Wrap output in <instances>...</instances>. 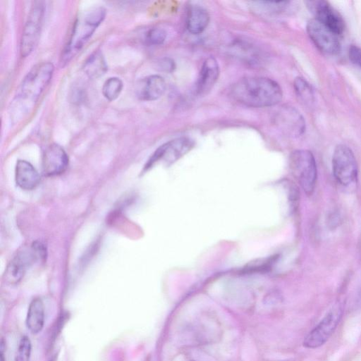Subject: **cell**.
I'll return each mask as SVG.
<instances>
[{"instance_id": "obj_1", "label": "cell", "mask_w": 361, "mask_h": 361, "mask_svg": "<svg viewBox=\"0 0 361 361\" xmlns=\"http://www.w3.org/2000/svg\"><path fill=\"white\" fill-rule=\"evenodd\" d=\"M233 98L250 107H267L279 104L283 97L280 85L266 77H246L235 82L231 90Z\"/></svg>"}, {"instance_id": "obj_2", "label": "cell", "mask_w": 361, "mask_h": 361, "mask_svg": "<svg viewBox=\"0 0 361 361\" xmlns=\"http://www.w3.org/2000/svg\"><path fill=\"white\" fill-rule=\"evenodd\" d=\"M54 70L51 62H42L27 73L11 104V114L14 118L18 120L31 111L50 82Z\"/></svg>"}, {"instance_id": "obj_3", "label": "cell", "mask_w": 361, "mask_h": 361, "mask_svg": "<svg viewBox=\"0 0 361 361\" xmlns=\"http://www.w3.org/2000/svg\"><path fill=\"white\" fill-rule=\"evenodd\" d=\"M105 16V8L97 6L85 10L77 17L61 56V64L68 63L80 51L102 23Z\"/></svg>"}, {"instance_id": "obj_4", "label": "cell", "mask_w": 361, "mask_h": 361, "mask_svg": "<svg viewBox=\"0 0 361 361\" xmlns=\"http://www.w3.org/2000/svg\"><path fill=\"white\" fill-rule=\"evenodd\" d=\"M290 172L305 192L312 195L317 180V165L311 152L299 149L293 152L289 159Z\"/></svg>"}, {"instance_id": "obj_5", "label": "cell", "mask_w": 361, "mask_h": 361, "mask_svg": "<svg viewBox=\"0 0 361 361\" xmlns=\"http://www.w3.org/2000/svg\"><path fill=\"white\" fill-rule=\"evenodd\" d=\"M343 312V305L341 302L334 304L319 324L304 338L302 343L304 347L314 349L324 345L336 330Z\"/></svg>"}, {"instance_id": "obj_6", "label": "cell", "mask_w": 361, "mask_h": 361, "mask_svg": "<svg viewBox=\"0 0 361 361\" xmlns=\"http://www.w3.org/2000/svg\"><path fill=\"white\" fill-rule=\"evenodd\" d=\"M44 14L43 2H34L27 18L21 37L20 51L23 57L30 54L38 42Z\"/></svg>"}, {"instance_id": "obj_7", "label": "cell", "mask_w": 361, "mask_h": 361, "mask_svg": "<svg viewBox=\"0 0 361 361\" xmlns=\"http://www.w3.org/2000/svg\"><path fill=\"white\" fill-rule=\"evenodd\" d=\"M334 175L343 185H350L357 177V165L352 150L343 145H338L332 158Z\"/></svg>"}, {"instance_id": "obj_8", "label": "cell", "mask_w": 361, "mask_h": 361, "mask_svg": "<svg viewBox=\"0 0 361 361\" xmlns=\"http://www.w3.org/2000/svg\"><path fill=\"white\" fill-rule=\"evenodd\" d=\"M194 145V141L188 137H180L169 141L157 149L146 163L144 169L148 170L159 161L167 166L171 165L190 152Z\"/></svg>"}, {"instance_id": "obj_9", "label": "cell", "mask_w": 361, "mask_h": 361, "mask_svg": "<svg viewBox=\"0 0 361 361\" xmlns=\"http://www.w3.org/2000/svg\"><path fill=\"white\" fill-rule=\"evenodd\" d=\"M307 31L312 41L322 52L336 54L340 51L338 35L316 18L309 20Z\"/></svg>"}, {"instance_id": "obj_10", "label": "cell", "mask_w": 361, "mask_h": 361, "mask_svg": "<svg viewBox=\"0 0 361 361\" xmlns=\"http://www.w3.org/2000/svg\"><path fill=\"white\" fill-rule=\"evenodd\" d=\"M307 6L316 16V19L332 30L337 35L344 30V21L341 15L326 1H308Z\"/></svg>"}, {"instance_id": "obj_11", "label": "cell", "mask_w": 361, "mask_h": 361, "mask_svg": "<svg viewBox=\"0 0 361 361\" xmlns=\"http://www.w3.org/2000/svg\"><path fill=\"white\" fill-rule=\"evenodd\" d=\"M68 165V157L66 151L57 144L47 147L42 157L44 175L52 176L65 171Z\"/></svg>"}, {"instance_id": "obj_12", "label": "cell", "mask_w": 361, "mask_h": 361, "mask_svg": "<svg viewBox=\"0 0 361 361\" xmlns=\"http://www.w3.org/2000/svg\"><path fill=\"white\" fill-rule=\"evenodd\" d=\"M275 118L279 128L289 135L300 136L305 131V122L303 117L292 106L281 108Z\"/></svg>"}, {"instance_id": "obj_13", "label": "cell", "mask_w": 361, "mask_h": 361, "mask_svg": "<svg viewBox=\"0 0 361 361\" xmlns=\"http://www.w3.org/2000/svg\"><path fill=\"white\" fill-rule=\"evenodd\" d=\"M39 259L31 245L28 250L18 252L8 264L5 271V279L11 284L18 283L23 277L29 265Z\"/></svg>"}, {"instance_id": "obj_14", "label": "cell", "mask_w": 361, "mask_h": 361, "mask_svg": "<svg viewBox=\"0 0 361 361\" xmlns=\"http://www.w3.org/2000/svg\"><path fill=\"white\" fill-rule=\"evenodd\" d=\"M220 73L217 61L213 56L207 57L202 63L196 84L199 95L207 94L216 82Z\"/></svg>"}, {"instance_id": "obj_15", "label": "cell", "mask_w": 361, "mask_h": 361, "mask_svg": "<svg viewBox=\"0 0 361 361\" xmlns=\"http://www.w3.org/2000/svg\"><path fill=\"white\" fill-rule=\"evenodd\" d=\"M166 84L163 77L152 75L143 78L138 84L137 95L144 101H154L160 98L165 92Z\"/></svg>"}, {"instance_id": "obj_16", "label": "cell", "mask_w": 361, "mask_h": 361, "mask_svg": "<svg viewBox=\"0 0 361 361\" xmlns=\"http://www.w3.org/2000/svg\"><path fill=\"white\" fill-rule=\"evenodd\" d=\"M16 182L22 189L30 190L37 187L39 176L35 167L25 160H18L16 166Z\"/></svg>"}, {"instance_id": "obj_17", "label": "cell", "mask_w": 361, "mask_h": 361, "mask_svg": "<svg viewBox=\"0 0 361 361\" xmlns=\"http://www.w3.org/2000/svg\"><path fill=\"white\" fill-rule=\"evenodd\" d=\"M209 22L208 11L201 6L192 5L189 8L186 25L188 30L192 35L202 33Z\"/></svg>"}, {"instance_id": "obj_18", "label": "cell", "mask_w": 361, "mask_h": 361, "mask_svg": "<svg viewBox=\"0 0 361 361\" xmlns=\"http://www.w3.org/2000/svg\"><path fill=\"white\" fill-rule=\"evenodd\" d=\"M44 324V303L39 298H36L30 303L26 317V325L31 333L37 334L42 331Z\"/></svg>"}, {"instance_id": "obj_19", "label": "cell", "mask_w": 361, "mask_h": 361, "mask_svg": "<svg viewBox=\"0 0 361 361\" xmlns=\"http://www.w3.org/2000/svg\"><path fill=\"white\" fill-rule=\"evenodd\" d=\"M85 73L92 79L102 76L107 71V65L102 53L95 51L85 60L83 66Z\"/></svg>"}, {"instance_id": "obj_20", "label": "cell", "mask_w": 361, "mask_h": 361, "mask_svg": "<svg viewBox=\"0 0 361 361\" xmlns=\"http://www.w3.org/2000/svg\"><path fill=\"white\" fill-rule=\"evenodd\" d=\"M123 87L122 80L117 77L108 78L102 87V94L109 101L115 100L120 95Z\"/></svg>"}, {"instance_id": "obj_21", "label": "cell", "mask_w": 361, "mask_h": 361, "mask_svg": "<svg viewBox=\"0 0 361 361\" xmlns=\"http://www.w3.org/2000/svg\"><path fill=\"white\" fill-rule=\"evenodd\" d=\"M294 87L298 97L305 104L313 102V92L310 84L304 78L298 77L294 81Z\"/></svg>"}, {"instance_id": "obj_22", "label": "cell", "mask_w": 361, "mask_h": 361, "mask_svg": "<svg viewBox=\"0 0 361 361\" xmlns=\"http://www.w3.org/2000/svg\"><path fill=\"white\" fill-rule=\"evenodd\" d=\"M276 257L272 256L269 258L257 259L248 264L244 269L245 272H264L269 271L273 264L276 262Z\"/></svg>"}, {"instance_id": "obj_23", "label": "cell", "mask_w": 361, "mask_h": 361, "mask_svg": "<svg viewBox=\"0 0 361 361\" xmlns=\"http://www.w3.org/2000/svg\"><path fill=\"white\" fill-rule=\"evenodd\" d=\"M31 348L30 338L27 336H23L20 340L15 361H30Z\"/></svg>"}, {"instance_id": "obj_24", "label": "cell", "mask_w": 361, "mask_h": 361, "mask_svg": "<svg viewBox=\"0 0 361 361\" xmlns=\"http://www.w3.org/2000/svg\"><path fill=\"white\" fill-rule=\"evenodd\" d=\"M166 37V31L160 27L149 29L145 35V42L150 45H160L164 43Z\"/></svg>"}, {"instance_id": "obj_25", "label": "cell", "mask_w": 361, "mask_h": 361, "mask_svg": "<svg viewBox=\"0 0 361 361\" xmlns=\"http://www.w3.org/2000/svg\"><path fill=\"white\" fill-rule=\"evenodd\" d=\"M349 58L353 63L361 68V49L352 45L349 49Z\"/></svg>"}, {"instance_id": "obj_26", "label": "cell", "mask_w": 361, "mask_h": 361, "mask_svg": "<svg viewBox=\"0 0 361 361\" xmlns=\"http://www.w3.org/2000/svg\"><path fill=\"white\" fill-rule=\"evenodd\" d=\"M159 68L162 71L171 72L175 68L174 62L170 59H163L159 62Z\"/></svg>"}, {"instance_id": "obj_27", "label": "cell", "mask_w": 361, "mask_h": 361, "mask_svg": "<svg viewBox=\"0 0 361 361\" xmlns=\"http://www.w3.org/2000/svg\"><path fill=\"white\" fill-rule=\"evenodd\" d=\"M1 353H0V361H6V359L4 357V341L1 340Z\"/></svg>"}]
</instances>
